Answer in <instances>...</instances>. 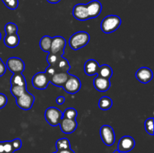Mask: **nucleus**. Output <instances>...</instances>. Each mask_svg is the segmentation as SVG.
Instances as JSON below:
<instances>
[{"label": "nucleus", "instance_id": "bb28decb", "mask_svg": "<svg viewBox=\"0 0 154 153\" xmlns=\"http://www.w3.org/2000/svg\"><path fill=\"white\" fill-rule=\"evenodd\" d=\"M78 116V111L76 109L73 107L67 108L64 112H63V117L66 118H70V119H76Z\"/></svg>", "mask_w": 154, "mask_h": 153}, {"label": "nucleus", "instance_id": "20e7f679", "mask_svg": "<svg viewBox=\"0 0 154 153\" xmlns=\"http://www.w3.org/2000/svg\"><path fill=\"white\" fill-rule=\"evenodd\" d=\"M50 78L51 77L45 71L38 72L32 76V84L36 89H46L50 83Z\"/></svg>", "mask_w": 154, "mask_h": 153}, {"label": "nucleus", "instance_id": "b1692460", "mask_svg": "<svg viewBox=\"0 0 154 153\" xmlns=\"http://www.w3.org/2000/svg\"><path fill=\"white\" fill-rule=\"evenodd\" d=\"M56 148H57V152L68 149L71 148V143L67 138H60L56 142Z\"/></svg>", "mask_w": 154, "mask_h": 153}, {"label": "nucleus", "instance_id": "a878e982", "mask_svg": "<svg viewBox=\"0 0 154 153\" xmlns=\"http://www.w3.org/2000/svg\"><path fill=\"white\" fill-rule=\"evenodd\" d=\"M63 56L61 55H59V54H55V53H51L49 52L47 57V60H48V62L49 63L50 66H52V67L55 68L56 65L58 63L59 60L60 59V58Z\"/></svg>", "mask_w": 154, "mask_h": 153}, {"label": "nucleus", "instance_id": "ddd939ff", "mask_svg": "<svg viewBox=\"0 0 154 153\" xmlns=\"http://www.w3.org/2000/svg\"><path fill=\"white\" fill-rule=\"evenodd\" d=\"M72 14L75 19L81 21H85L90 19L87 6L84 4H78L75 5L72 10Z\"/></svg>", "mask_w": 154, "mask_h": 153}, {"label": "nucleus", "instance_id": "ea45409f", "mask_svg": "<svg viewBox=\"0 0 154 153\" xmlns=\"http://www.w3.org/2000/svg\"><path fill=\"white\" fill-rule=\"evenodd\" d=\"M1 39H2V34L1 32H0V40H1Z\"/></svg>", "mask_w": 154, "mask_h": 153}, {"label": "nucleus", "instance_id": "1a4fd4ad", "mask_svg": "<svg viewBox=\"0 0 154 153\" xmlns=\"http://www.w3.org/2000/svg\"><path fill=\"white\" fill-rule=\"evenodd\" d=\"M6 68L13 74L23 73L25 70V63L18 57H11L6 62Z\"/></svg>", "mask_w": 154, "mask_h": 153}, {"label": "nucleus", "instance_id": "f03ea898", "mask_svg": "<svg viewBox=\"0 0 154 153\" xmlns=\"http://www.w3.org/2000/svg\"><path fill=\"white\" fill-rule=\"evenodd\" d=\"M121 25V19L117 15H108L102 20L101 22V29L104 33L110 34L119 28Z\"/></svg>", "mask_w": 154, "mask_h": 153}, {"label": "nucleus", "instance_id": "4468645a", "mask_svg": "<svg viewBox=\"0 0 154 153\" xmlns=\"http://www.w3.org/2000/svg\"><path fill=\"white\" fill-rule=\"evenodd\" d=\"M90 19L96 18L102 12V5L98 0H93L86 4Z\"/></svg>", "mask_w": 154, "mask_h": 153}, {"label": "nucleus", "instance_id": "393cba45", "mask_svg": "<svg viewBox=\"0 0 154 153\" xmlns=\"http://www.w3.org/2000/svg\"><path fill=\"white\" fill-rule=\"evenodd\" d=\"M27 91L26 86H11V93L12 95L17 98L22 95Z\"/></svg>", "mask_w": 154, "mask_h": 153}, {"label": "nucleus", "instance_id": "6ab92c4d", "mask_svg": "<svg viewBox=\"0 0 154 153\" xmlns=\"http://www.w3.org/2000/svg\"><path fill=\"white\" fill-rule=\"evenodd\" d=\"M11 85L19 86H26V80L22 73L14 74L11 78Z\"/></svg>", "mask_w": 154, "mask_h": 153}, {"label": "nucleus", "instance_id": "f257e3e1", "mask_svg": "<svg viewBox=\"0 0 154 153\" xmlns=\"http://www.w3.org/2000/svg\"><path fill=\"white\" fill-rule=\"evenodd\" d=\"M90 37L89 33L84 31L75 32L70 37L69 44L70 47L74 50H78L84 47L90 42Z\"/></svg>", "mask_w": 154, "mask_h": 153}, {"label": "nucleus", "instance_id": "9d476101", "mask_svg": "<svg viewBox=\"0 0 154 153\" xmlns=\"http://www.w3.org/2000/svg\"><path fill=\"white\" fill-rule=\"evenodd\" d=\"M135 146V141L130 136H124L120 138L117 145V151L119 152H129L132 151Z\"/></svg>", "mask_w": 154, "mask_h": 153}, {"label": "nucleus", "instance_id": "4be33fe9", "mask_svg": "<svg viewBox=\"0 0 154 153\" xmlns=\"http://www.w3.org/2000/svg\"><path fill=\"white\" fill-rule=\"evenodd\" d=\"M98 105H99V107L102 110H108L111 109V106H113V100L111 98L108 96H103L99 99Z\"/></svg>", "mask_w": 154, "mask_h": 153}, {"label": "nucleus", "instance_id": "cd10ccee", "mask_svg": "<svg viewBox=\"0 0 154 153\" xmlns=\"http://www.w3.org/2000/svg\"><path fill=\"white\" fill-rule=\"evenodd\" d=\"M5 32L6 34H17L18 32V26L14 22H8L5 26Z\"/></svg>", "mask_w": 154, "mask_h": 153}, {"label": "nucleus", "instance_id": "a211bd4d", "mask_svg": "<svg viewBox=\"0 0 154 153\" xmlns=\"http://www.w3.org/2000/svg\"><path fill=\"white\" fill-rule=\"evenodd\" d=\"M4 44L8 48H15L19 45L20 37L17 34H6L4 38Z\"/></svg>", "mask_w": 154, "mask_h": 153}, {"label": "nucleus", "instance_id": "2eb2a0df", "mask_svg": "<svg viewBox=\"0 0 154 153\" xmlns=\"http://www.w3.org/2000/svg\"><path fill=\"white\" fill-rule=\"evenodd\" d=\"M93 86L97 91L101 92H106L111 87L110 79L102 77V76L97 75V76H96L93 80Z\"/></svg>", "mask_w": 154, "mask_h": 153}, {"label": "nucleus", "instance_id": "a19ab883", "mask_svg": "<svg viewBox=\"0 0 154 153\" xmlns=\"http://www.w3.org/2000/svg\"><path fill=\"white\" fill-rule=\"evenodd\" d=\"M53 153H58V152H53Z\"/></svg>", "mask_w": 154, "mask_h": 153}, {"label": "nucleus", "instance_id": "dca6fc26", "mask_svg": "<svg viewBox=\"0 0 154 153\" xmlns=\"http://www.w3.org/2000/svg\"><path fill=\"white\" fill-rule=\"evenodd\" d=\"M70 74L69 72H57L50 78V82L56 86L63 87L69 78Z\"/></svg>", "mask_w": 154, "mask_h": 153}, {"label": "nucleus", "instance_id": "7ed1b4c3", "mask_svg": "<svg viewBox=\"0 0 154 153\" xmlns=\"http://www.w3.org/2000/svg\"><path fill=\"white\" fill-rule=\"evenodd\" d=\"M45 118L50 125L55 127L60 124L63 118V112L58 108L51 106L45 110Z\"/></svg>", "mask_w": 154, "mask_h": 153}, {"label": "nucleus", "instance_id": "e433bc0d", "mask_svg": "<svg viewBox=\"0 0 154 153\" xmlns=\"http://www.w3.org/2000/svg\"><path fill=\"white\" fill-rule=\"evenodd\" d=\"M58 153H75V152L70 148H68V149L62 150V151L58 152Z\"/></svg>", "mask_w": 154, "mask_h": 153}, {"label": "nucleus", "instance_id": "6e6552de", "mask_svg": "<svg viewBox=\"0 0 154 153\" xmlns=\"http://www.w3.org/2000/svg\"><path fill=\"white\" fill-rule=\"evenodd\" d=\"M66 46V40L62 36H55L52 38L50 52L51 53L59 54L63 56L65 53V48Z\"/></svg>", "mask_w": 154, "mask_h": 153}, {"label": "nucleus", "instance_id": "4c0bfd02", "mask_svg": "<svg viewBox=\"0 0 154 153\" xmlns=\"http://www.w3.org/2000/svg\"><path fill=\"white\" fill-rule=\"evenodd\" d=\"M0 153H4V143L0 142Z\"/></svg>", "mask_w": 154, "mask_h": 153}, {"label": "nucleus", "instance_id": "0eeeda50", "mask_svg": "<svg viewBox=\"0 0 154 153\" xmlns=\"http://www.w3.org/2000/svg\"><path fill=\"white\" fill-rule=\"evenodd\" d=\"M35 96L29 92H26L24 94L16 98V104L20 109L23 110H29L31 109L35 102Z\"/></svg>", "mask_w": 154, "mask_h": 153}, {"label": "nucleus", "instance_id": "473e14b6", "mask_svg": "<svg viewBox=\"0 0 154 153\" xmlns=\"http://www.w3.org/2000/svg\"><path fill=\"white\" fill-rule=\"evenodd\" d=\"M8 103V98L5 94L0 93V109H2L3 107L6 106Z\"/></svg>", "mask_w": 154, "mask_h": 153}, {"label": "nucleus", "instance_id": "f704fd0d", "mask_svg": "<svg viewBox=\"0 0 154 153\" xmlns=\"http://www.w3.org/2000/svg\"><path fill=\"white\" fill-rule=\"evenodd\" d=\"M6 69H7V68H6L5 64L3 62H0V77L5 74Z\"/></svg>", "mask_w": 154, "mask_h": 153}, {"label": "nucleus", "instance_id": "5701e85b", "mask_svg": "<svg viewBox=\"0 0 154 153\" xmlns=\"http://www.w3.org/2000/svg\"><path fill=\"white\" fill-rule=\"evenodd\" d=\"M51 40H52V38L49 35H45L41 38L40 41H39V46H40V48L44 52H50L51 46Z\"/></svg>", "mask_w": 154, "mask_h": 153}, {"label": "nucleus", "instance_id": "f3484780", "mask_svg": "<svg viewBox=\"0 0 154 153\" xmlns=\"http://www.w3.org/2000/svg\"><path fill=\"white\" fill-rule=\"evenodd\" d=\"M99 64L96 60L90 58L86 61L84 64V72L88 76H93L97 74L99 70Z\"/></svg>", "mask_w": 154, "mask_h": 153}, {"label": "nucleus", "instance_id": "c9c22d12", "mask_svg": "<svg viewBox=\"0 0 154 153\" xmlns=\"http://www.w3.org/2000/svg\"><path fill=\"white\" fill-rule=\"evenodd\" d=\"M66 101V98L64 97V96H59V97L57 98V99H56V102H57V104H64V102Z\"/></svg>", "mask_w": 154, "mask_h": 153}, {"label": "nucleus", "instance_id": "423d86ee", "mask_svg": "<svg viewBox=\"0 0 154 153\" xmlns=\"http://www.w3.org/2000/svg\"><path fill=\"white\" fill-rule=\"evenodd\" d=\"M100 136L104 143L108 146H111L115 142V134L114 128L108 124L102 125L100 128Z\"/></svg>", "mask_w": 154, "mask_h": 153}, {"label": "nucleus", "instance_id": "aec40b11", "mask_svg": "<svg viewBox=\"0 0 154 153\" xmlns=\"http://www.w3.org/2000/svg\"><path fill=\"white\" fill-rule=\"evenodd\" d=\"M97 75L107 79H111L113 75V70L108 64H102L99 65Z\"/></svg>", "mask_w": 154, "mask_h": 153}, {"label": "nucleus", "instance_id": "39448f33", "mask_svg": "<svg viewBox=\"0 0 154 153\" xmlns=\"http://www.w3.org/2000/svg\"><path fill=\"white\" fill-rule=\"evenodd\" d=\"M63 88L69 94H75L78 92L81 88V80L75 75L70 74L66 82L63 86Z\"/></svg>", "mask_w": 154, "mask_h": 153}, {"label": "nucleus", "instance_id": "9b49d317", "mask_svg": "<svg viewBox=\"0 0 154 153\" xmlns=\"http://www.w3.org/2000/svg\"><path fill=\"white\" fill-rule=\"evenodd\" d=\"M153 74L150 68L147 67H141L135 73V77L141 83H148L153 79Z\"/></svg>", "mask_w": 154, "mask_h": 153}, {"label": "nucleus", "instance_id": "2f4dec72", "mask_svg": "<svg viewBox=\"0 0 154 153\" xmlns=\"http://www.w3.org/2000/svg\"><path fill=\"white\" fill-rule=\"evenodd\" d=\"M12 146H13V148L14 149V151H17L22 146V141L19 138H16V139L11 140Z\"/></svg>", "mask_w": 154, "mask_h": 153}, {"label": "nucleus", "instance_id": "79ce46f5", "mask_svg": "<svg viewBox=\"0 0 154 153\" xmlns=\"http://www.w3.org/2000/svg\"><path fill=\"white\" fill-rule=\"evenodd\" d=\"M2 2H4V1H5V0H2Z\"/></svg>", "mask_w": 154, "mask_h": 153}, {"label": "nucleus", "instance_id": "412c9836", "mask_svg": "<svg viewBox=\"0 0 154 153\" xmlns=\"http://www.w3.org/2000/svg\"><path fill=\"white\" fill-rule=\"evenodd\" d=\"M54 68L56 69L57 72H69L71 69V65L69 61L66 58L62 56Z\"/></svg>", "mask_w": 154, "mask_h": 153}, {"label": "nucleus", "instance_id": "f8f14e48", "mask_svg": "<svg viewBox=\"0 0 154 153\" xmlns=\"http://www.w3.org/2000/svg\"><path fill=\"white\" fill-rule=\"evenodd\" d=\"M59 125H60L62 132L69 134L73 133L76 130V128H78V122H77L76 119H70V118L63 117Z\"/></svg>", "mask_w": 154, "mask_h": 153}, {"label": "nucleus", "instance_id": "c85d7f7f", "mask_svg": "<svg viewBox=\"0 0 154 153\" xmlns=\"http://www.w3.org/2000/svg\"><path fill=\"white\" fill-rule=\"evenodd\" d=\"M144 128H145L146 132L148 134L153 136L154 132H153V118L150 117L146 119L145 122H144Z\"/></svg>", "mask_w": 154, "mask_h": 153}, {"label": "nucleus", "instance_id": "58836bf2", "mask_svg": "<svg viewBox=\"0 0 154 153\" xmlns=\"http://www.w3.org/2000/svg\"><path fill=\"white\" fill-rule=\"evenodd\" d=\"M49 3H51V4H57V3L60 2L61 0H47Z\"/></svg>", "mask_w": 154, "mask_h": 153}, {"label": "nucleus", "instance_id": "c756f323", "mask_svg": "<svg viewBox=\"0 0 154 153\" xmlns=\"http://www.w3.org/2000/svg\"><path fill=\"white\" fill-rule=\"evenodd\" d=\"M3 2L5 4L6 7L8 8L11 9V10H15V9H17L18 7V4H19L18 0H5Z\"/></svg>", "mask_w": 154, "mask_h": 153}, {"label": "nucleus", "instance_id": "7c9ffc66", "mask_svg": "<svg viewBox=\"0 0 154 153\" xmlns=\"http://www.w3.org/2000/svg\"><path fill=\"white\" fill-rule=\"evenodd\" d=\"M4 153H14V149L12 146L11 141H4Z\"/></svg>", "mask_w": 154, "mask_h": 153}, {"label": "nucleus", "instance_id": "72a5a7b5", "mask_svg": "<svg viewBox=\"0 0 154 153\" xmlns=\"http://www.w3.org/2000/svg\"><path fill=\"white\" fill-rule=\"evenodd\" d=\"M45 72H46L47 74H48V76L51 77V76H52L55 73H57V70H56V69L54 68V67H52V66H48V68H46V70H45Z\"/></svg>", "mask_w": 154, "mask_h": 153}]
</instances>
